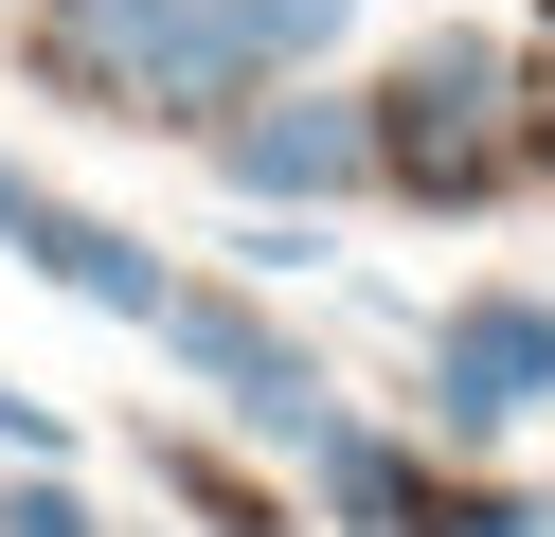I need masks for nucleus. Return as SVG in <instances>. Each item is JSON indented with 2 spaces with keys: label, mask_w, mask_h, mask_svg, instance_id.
Listing matches in <instances>:
<instances>
[{
  "label": "nucleus",
  "mask_w": 555,
  "mask_h": 537,
  "mask_svg": "<svg viewBox=\"0 0 555 537\" xmlns=\"http://www.w3.org/2000/svg\"><path fill=\"white\" fill-rule=\"evenodd\" d=\"M162 341H180V358H197V376H216V394H233V412H251V430H269V448H305V430H323V376H305V358H287V341H269V322H251V305H216V286H162Z\"/></svg>",
  "instance_id": "2"
},
{
  "label": "nucleus",
  "mask_w": 555,
  "mask_h": 537,
  "mask_svg": "<svg viewBox=\"0 0 555 537\" xmlns=\"http://www.w3.org/2000/svg\"><path fill=\"white\" fill-rule=\"evenodd\" d=\"M555 412V305L538 286H466V305L430 322V430H466V448H502V430Z\"/></svg>",
  "instance_id": "1"
},
{
  "label": "nucleus",
  "mask_w": 555,
  "mask_h": 537,
  "mask_svg": "<svg viewBox=\"0 0 555 537\" xmlns=\"http://www.w3.org/2000/svg\"><path fill=\"white\" fill-rule=\"evenodd\" d=\"M0 537H90V501H73V484H54V465H37V484L0 501Z\"/></svg>",
  "instance_id": "6"
},
{
  "label": "nucleus",
  "mask_w": 555,
  "mask_h": 537,
  "mask_svg": "<svg viewBox=\"0 0 555 537\" xmlns=\"http://www.w3.org/2000/svg\"><path fill=\"white\" fill-rule=\"evenodd\" d=\"M162 18H180V0H73V54H90V72H126Z\"/></svg>",
  "instance_id": "5"
},
{
  "label": "nucleus",
  "mask_w": 555,
  "mask_h": 537,
  "mask_svg": "<svg viewBox=\"0 0 555 537\" xmlns=\"http://www.w3.org/2000/svg\"><path fill=\"white\" fill-rule=\"evenodd\" d=\"M0 251H37V269L73 286V305H108V322H162V251L108 233V215H73L54 179H18V162H0Z\"/></svg>",
  "instance_id": "3"
},
{
  "label": "nucleus",
  "mask_w": 555,
  "mask_h": 537,
  "mask_svg": "<svg viewBox=\"0 0 555 537\" xmlns=\"http://www.w3.org/2000/svg\"><path fill=\"white\" fill-rule=\"evenodd\" d=\"M233 179H251V197H359V179H376V126L323 107V90H305V107H251V126H233Z\"/></svg>",
  "instance_id": "4"
},
{
  "label": "nucleus",
  "mask_w": 555,
  "mask_h": 537,
  "mask_svg": "<svg viewBox=\"0 0 555 537\" xmlns=\"http://www.w3.org/2000/svg\"><path fill=\"white\" fill-rule=\"evenodd\" d=\"M0 448H18V465H54V448H73V430H54V394H18V376H0Z\"/></svg>",
  "instance_id": "7"
}]
</instances>
